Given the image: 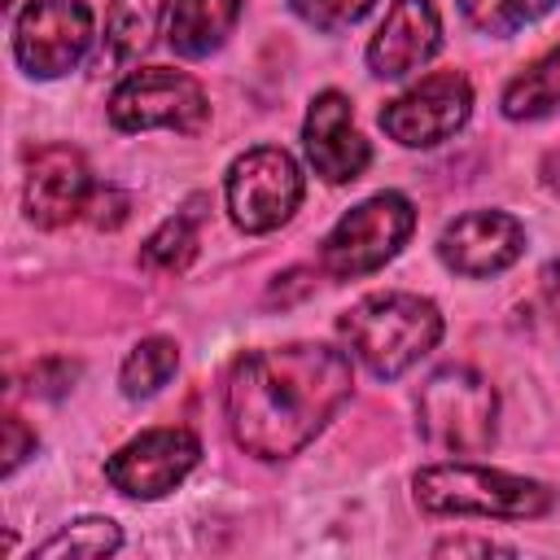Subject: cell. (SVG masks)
I'll list each match as a JSON object with an SVG mask.
<instances>
[{"mask_svg":"<svg viewBox=\"0 0 560 560\" xmlns=\"http://www.w3.org/2000/svg\"><path fill=\"white\" fill-rule=\"evenodd\" d=\"M206 118H210V101L201 83L184 70L144 66V70H131L109 92V122L118 131H149V127L201 131Z\"/></svg>","mask_w":560,"mask_h":560,"instance_id":"cell-7","label":"cell"},{"mask_svg":"<svg viewBox=\"0 0 560 560\" xmlns=\"http://www.w3.org/2000/svg\"><path fill=\"white\" fill-rule=\"evenodd\" d=\"M88 219L96 223V228H118L122 219H127V197L118 192V188H92V201H88Z\"/></svg>","mask_w":560,"mask_h":560,"instance_id":"cell-24","label":"cell"},{"mask_svg":"<svg viewBox=\"0 0 560 560\" xmlns=\"http://www.w3.org/2000/svg\"><path fill=\"white\" fill-rule=\"evenodd\" d=\"M201 459V442L188 429H144L105 459V477L127 499L171 494Z\"/></svg>","mask_w":560,"mask_h":560,"instance_id":"cell-10","label":"cell"},{"mask_svg":"<svg viewBox=\"0 0 560 560\" xmlns=\"http://www.w3.org/2000/svg\"><path fill=\"white\" fill-rule=\"evenodd\" d=\"M538 289H542V302H547L551 324H556V332H560V262H547V267H542Z\"/></svg>","mask_w":560,"mask_h":560,"instance_id":"cell-25","label":"cell"},{"mask_svg":"<svg viewBox=\"0 0 560 560\" xmlns=\"http://www.w3.org/2000/svg\"><path fill=\"white\" fill-rule=\"evenodd\" d=\"M464 551L490 556V551H512V547H499V542H490V538H451V542H438V556H464Z\"/></svg>","mask_w":560,"mask_h":560,"instance_id":"cell-26","label":"cell"},{"mask_svg":"<svg viewBox=\"0 0 560 560\" xmlns=\"http://www.w3.org/2000/svg\"><path fill=\"white\" fill-rule=\"evenodd\" d=\"M551 4L556 0H459V13L481 35H512L529 22H538L542 13H551Z\"/></svg>","mask_w":560,"mask_h":560,"instance_id":"cell-21","label":"cell"},{"mask_svg":"<svg viewBox=\"0 0 560 560\" xmlns=\"http://www.w3.org/2000/svg\"><path fill=\"white\" fill-rule=\"evenodd\" d=\"M337 332L376 381H394L442 341V311L420 293H368L337 319Z\"/></svg>","mask_w":560,"mask_h":560,"instance_id":"cell-2","label":"cell"},{"mask_svg":"<svg viewBox=\"0 0 560 560\" xmlns=\"http://www.w3.org/2000/svg\"><path fill=\"white\" fill-rule=\"evenodd\" d=\"M179 368V350L171 337H144L122 359V394L127 398H153Z\"/></svg>","mask_w":560,"mask_h":560,"instance_id":"cell-19","label":"cell"},{"mask_svg":"<svg viewBox=\"0 0 560 560\" xmlns=\"http://www.w3.org/2000/svg\"><path fill=\"white\" fill-rule=\"evenodd\" d=\"M442 48V22L429 0H394L381 31L368 44V66L376 79H407L433 61Z\"/></svg>","mask_w":560,"mask_h":560,"instance_id":"cell-14","label":"cell"},{"mask_svg":"<svg viewBox=\"0 0 560 560\" xmlns=\"http://www.w3.org/2000/svg\"><path fill=\"white\" fill-rule=\"evenodd\" d=\"M411 490H416V503L433 516L534 521L556 503L551 486L503 472V468H481V464H429L411 477Z\"/></svg>","mask_w":560,"mask_h":560,"instance_id":"cell-3","label":"cell"},{"mask_svg":"<svg viewBox=\"0 0 560 560\" xmlns=\"http://www.w3.org/2000/svg\"><path fill=\"white\" fill-rule=\"evenodd\" d=\"M122 547V529L109 516H83L35 547V556H70V560H101Z\"/></svg>","mask_w":560,"mask_h":560,"instance_id":"cell-20","label":"cell"},{"mask_svg":"<svg viewBox=\"0 0 560 560\" xmlns=\"http://www.w3.org/2000/svg\"><path fill=\"white\" fill-rule=\"evenodd\" d=\"M92 175L79 149L70 144H44L26 162V214L35 228H66L79 219L92 201Z\"/></svg>","mask_w":560,"mask_h":560,"instance_id":"cell-12","label":"cell"},{"mask_svg":"<svg viewBox=\"0 0 560 560\" xmlns=\"http://www.w3.org/2000/svg\"><path fill=\"white\" fill-rule=\"evenodd\" d=\"M92 48L88 0H31L13 26V57L35 79L70 74Z\"/></svg>","mask_w":560,"mask_h":560,"instance_id":"cell-8","label":"cell"},{"mask_svg":"<svg viewBox=\"0 0 560 560\" xmlns=\"http://www.w3.org/2000/svg\"><path fill=\"white\" fill-rule=\"evenodd\" d=\"M162 13H166V0H109V9H105V52H109V61L140 57L158 35Z\"/></svg>","mask_w":560,"mask_h":560,"instance_id":"cell-17","label":"cell"},{"mask_svg":"<svg viewBox=\"0 0 560 560\" xmlns=\"http://www.w3.org/2000/svg\"><path fill=\"white\" fill-rule=\"evenodd\" d=\"M420 433L438 451L455 455H481L494 442V420H499V398L490 381L472 368H442L420 385L416 398Z\"/></svg>","mask_w":560,"mask_h":560,"instance_id":"cell-4","label":"cell"},{"mask_svg":"<svg viewBox=\"0 0 560 560\" xmlns=\"http://www.w3.org/2000/svg\"><path fill=\"white\" fill-rule=\"evenodd\" d=\"M350 359L319 341L249 350L228 376V424L245 455L289 459L350 398Z\"/></svg>","mask_w":560,"mask_h":560,"instance_id":"cell-1","label":"cell"},{"mask_svg":"<svg viewBox=\"0 0 560 560\" xmlns=\"http://www.w3.org/2000/svg\"><path fill=\"white\" fill-rule=\"evenodd\" d=\"M503 114L512 122H525V118H542L560 105V44L551 52H542L538 61H529L508 88H503Z\"/></svg>","mask_w":560,"mask_h":560,"instance_id":"cell-16","label":"cell"},{"mask_svg":"<svg viewBox=\"0 0 560 560\" xmlns=\"http://www.w3.org/2000/svg\"><path fill=\"white\" fill-rule=\"evenodd\" d=\"M293 4V13L302 18V22H311L315 31H346V26H354L376 0H289Z\"/></svg>","mask_w":560,"mask_h":560,"instance_id":"cell-22","label":"cell"},{"mask_svg":"<svg viewBox=\"0 0 560 560\" xmlns=\"http://www.w3.org/2000/svg\"><path fill=\"white\" fill-rule=\"evenodd\" d=\"M302 149H306V162L315 166V175H324L328 184H350L372 162V149H368L363 131L354 127L350 101L332 88L311 101L306 122H302Z\"/></svg>","mask_w":560,"mask_h":560,"instance_id":"cell-13","label":"cell"},{"mask_svg":"<svg viewBox=\"0 0 560 560\" xmlns=\"http://www.w3.org/2000/svg\"><path fill=\"white\" fill-rule=\"evenodd\" d=\"M525 254V228L503 210H468L438 236V258L468 280L499 276Z\"/></svg>","mask_w":560,"mask_h":560,"instance_id":"cell-11","label":"cell"},{"mask_svg":"<svg viewBox=\"0 0 560 560\" xmlns=\"http://www.w3.org/2000/svg\"><path fill=\"white\" fill-rule=\"evenodd\" d=\"M197 228H201V197H192L179 214H171L140 249V262L149 271H162V276H179L188 271V262L197 258Z\"/></svg>","mask_w":560,"mask_h":560,"instance_id":"cell-18","label":"cell"},{"mask_svg":"<svg viewBox=\"0 0 560 560\" xmlns=\"http://www.w3.org/2000/svg\"><path fill=\"white\" fill-rule=\"evenodd\" d=\"M223 192H228L232 223L249 236H262L289 223L293 210L302 206V166L293 162V153L276 144H258L228 166Z\"/></svg>","mask_w":560,"mask_h":560,"instance_id":"cell-6","label":"cell"},{"mask_svg":"<svg viewBox=\"0 0 560 560\" xmlns=\"http://www.w3.org/2000/svg\"><path fill=\"white\" fill-rule=\"evenodd\" d=\"M26 455H35V433L22 424V416L9 411L4 416V477H13Z\"/></svg>","mask_w":560,"mask_h":560,"instance_id":"cell-23","label":"cell"},{"mask_svg":"<svg viewBox=\"0 0 560 560\" xmlns=\"http://www.w3.org/2000/svg\"><path fill=\"white\" fill-rule=\"evenodd\" d=\"M416 210L402 192H376L359 206H350L332 232L319 245V267L332 280H359L376 267H385L411 236Z\"/></svg>","mask_w":560,"mask_h":560,"instance_id":"cell-5","label":"cell"},{"mask_svg":"<svg viewBox=\"0 0 560 560\" xmlns=\"http://www.w3.org/2000/svg\"><path fill=\"white\" fill-rule=\"evenodd\" d=\"M241 18V0H175L166 39L179 57H210Z\"/></svg>","mask_w":560,"mask_h":560,"instance_id":"cell-15","label":"cell"},{"mask_svg":"<svg viewBox=\"0 0 560 560\" xmlns=\"http://www.w3.org/2000/svg\"><path fill=\"white\" fill-rule=\"evenodd\" d=\"M472 114V88L459 70H438L429 79H420L416 88H407L402 96H394L381 109V127L389 140L407 144V149H433L442 140H451Z\"/></svg>","mask_w":560,"mask_h":560,"instance_id":"cell-9","label":"cell"}]
</instances>
